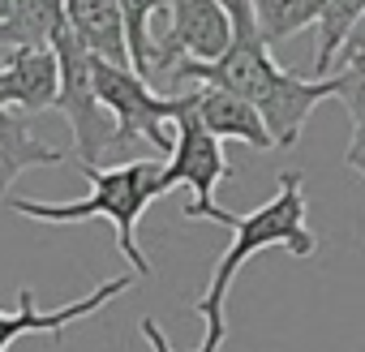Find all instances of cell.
I'll use <instances>...</instances> for the list:
<instances>
[{"instance_id": "obj_5", "label": "cell", "mask_w": 365, "mask_h": 352, "mask_svg": "<svg viewBox=\"0 0 365 352\" xmlns=\"http://www.w3.org/2000/svg\"><path fill=\"white\" fill-rule=\"evenodd\" d=\"M52 52L61 61V95H56V108L65 112V120L73 129L78 163H103L108 155H116V120H112V112L103 108V99L95 90V52L73 35L69 22L56 26Z\"/></svg>"}, {"instance_id": "obj_13", "label": "cell", "mask_w": 365, "mask_h": 352, "mask_svg": "<svg viewBox=\"0 0 365 352\" xmlns=\"http://www.w3.org/2000/svg\"><path fill=\"white\" fill-rule=\"evenodd\" d=\"M327 5L331 0H254V14H258L262 39L275 48V43H284L309 26H322Z\"/></svg>"}, {"instance_id": "obj_11", "label": "cell", "mask_w": 365, "mask_h": 352, "mask_svg": "<svg viewBox=\"0 0 365 352\" xmlns=\"http://www.w3.org/2000/svg\"><path fill=\"white\" fill-rule=\"evenodd\" d=\"M65 22L73 35L103 61L112 65H133L129 61V39H125V14L120 0H65Z\"/></svg>"}, {"instance_id": "obj_18", "label": "cell", "mask_w": 365, "mask_h": 352, "mask_svg": "<svg viewBox=\"0 0 365 352\" xmlns=\"http://www.w3.org/2000/svg\"><path fill=\"white\" fill-rule=\"evenodd\" d=\"M142 339L150 343V352H176V348L168 343V335L159 331V322H155V318H142Z\"/></svg>"}, {"instance_id": "obj_7", "label": "cell", "mask_w": 365, "mask_h": 352, "mask_svg": "<svg viewBox=\"0 0 365 352\" xmlns=\"http://www.w3.org/2000/svg\"><path fill=\"white\" fill-rule=\"evenodd\" d=\"M232 43V18L224 0H168V26L155 35L150 52V78L172 69L180 61H220Z\"/></svg>"}, {"instance_id": "obj_10", "label": "cell", "mask_w": 365, "mask_h": 352, "mask_svg": "<svg viewBox=\"0 0 365 352\" xmlns=\"http://www.w3.org/2000/svg\"><path fill=\"white\" fill-rule=\"evenodd\" d=\"M198 116H202V125H207L215 138H237V142H245L250 150H271V146H275V138H271L262 112H258L250 99L232 95V90L198 86Z\"/></svg>"}, {"instance_id": "obj_9", "label": "cell", "mask_w": 365, "mask_h": 352, "mask_svg": "<svg viewBox=\"0 0 365 352\" xmlns=\"http://www.w3.org/2000/svg\"><path fill=\"white\" fill-rule=\"evenodd\" d=\"M61 95V61L52 48H9L0 65V108L48 112Z\"/></svg>"}, {"instance_id": "obj_17", "label": "cell", "mask_w": 365, "mask_h": 352, "mask_svg": "<svg viewBox=\"0 0 365 352\" xmlns=\"http://www.w3.org/2000/svg\"><path fill=\"white\" fill-rule=\"evenodd\" d=\"M344 167H352L365 181V120L352 125V138H348V150H344Z\"/></svg>"}, {"instance_id": "obj_6", "label": "cell", "mask_w": 365, "mask_h": 352, "mask_svg": "<svg viewBox=\"0 0 365 352\" xmlns=\"http://www.w3.org/2000/svg\"><path fill=\"white\" fill-rule=\"evenodd\" d=\"M172 125H176V146H172V155L163 163V194H172L176 185H190L194 190V202L185 207V219H211V224L232 228L237 215L215 202V185L232 176V163L224 155V138H215L202 125L198 99L180 112Z\"/></svg>"}, {"instance_id": "obj_14", "label": "cell", "mask_w": 365, "mask_h": 352, "mask_svg": "<svg viewBox=\"0 0 365 352\" xmlns=\"http://www.w3.org/2000/svg\"><path fill=\"white\" fill-rule=\"evenodd\" d=\"M361 14H365V0H331L327 5V18H322V26H318V61H314V78H331V65H335V56L344 52V43H348V35H352V26L361 22Z\"/></svg>"}, {"instance_id": "obj_19", "label": "cell", "mask_w": 365, "mask_h": 352, "mask_svg": "<svg viewBox=\"0 0 365 352\" xmlns=\"http://www.w3.org/2000/svg\"><path fill=\"white\" fill-rule=\"evenodd\" d=\"M361 52H365V14H361V22L352 26V35H348V43H344L339 56H361Z\"/></svg>"}, {"instance_id": "obj_1", "label": "cell", "mask_w": 365, "mask_h": 352, "mask_svg": "<svg viewBox=\"0 0 365 352\" xmlns=\"http://www.w3.org/2000/svg\"><path fill=\"white\" fill-rule=\"evenodd\" d=\"M224 9L232 18L228 52L220 61H180L172 69V78L176 82H198V86H220V90H232V95L250 99L262 112L275 146L292 150L301 142V129L314 116V108L339 95V82H335V73L331 78H305V73L279 69L271 61V43L262 39L254 0H224Z\"/></svg>"}, {"instance_id": "obj_4", "label": "cell", "mask_w": 365, "mask_h": 352, "mask_svg": "<svg viewBox=\"0 0 365 352\" xmlns=\"http://www.w3.org/2000/svg\"><path fill=\"white\" fill-rule=\"evenodd\" d=\"M95 90L116 120V150L146 142L159 155H172L176 133H168V125L198 99V86L185 95H155V86L133 65H112L103 56H95Z\"/></svg>"}, {"instance_id": "obj_16", "label": "cell", "mask_w": 365, "mask_h": 352, "mask_svg": "<svg viewBox=\"0 0 365 352\" xmlns=\"http://www.w3.org/2000/svg\"><path fill=\"white\" fill-rule=\"evenodd\" d=\"M335 82H339V95H335V99L344 103L348 120L361 125V120H365V52H361V56H339Z\"/></svg>"}, {"instance_id": "obj_15", "label": "cell", "mask_w": 365, "mask_h": 352, "mask_svg": "<svg viewBox=\"0 0 365 352\" xmlns=\"http://www.w3.org/2000/svg\"><path fill=\"white\" fill-rule=\"evenodd\" d=\"M125 14V39H129V61L133 69L150 82V52H155V18L168 14V0H120Z\"/></svg>"}, {"instance_id": "obj_12", "label": "cell", "mask_w": 365, "mask_h": 352, "mask_svg": "<svg viewBox=\"0 0 365 352\" xmlns=\"http://www.w3.org/2000/svg\"><path fill=\"white\" fill-rule=\"evenodd\" d=\"M65 155L48 142L35 138V129L22 120V112L0 108V198L9 194V185L26 167H43V163H61Z\"/></svg>"}, {"instance_id": "obj_8", "label": "cell", "mask_w": 365, "mask_h": 352, "mask_svg": "<svg viewBox=\"0 0 365 352\" xmlns=\"http://www.w3.org/2000/svg\"><path fill=\"white\" fill-rule=\"evenodd\" d=\"M138 279H142L138 271L112 275V279H103L91 296H78V301H69V305H56V309H39V305H35V292L22 288V292H18V309H0V352H9V343L22 339V335H56V339H61L69 322L99 314L108 301H116L120 292H129Z\"/></svg>"}, {"instance_id": "obj_2", "label": "cell", "mask_w": 365, "mask_h": 352, "mask_svg": "<svg viewBox=\"0 0 365 352\" xmlns=\"http://www.w3.org/2000/svg\"><path fill=\"white\" fill-rule=\"evenodd\" d=\"M305 215H309V207H305L301 172H284L271 202H262V207L250 211V215H237V224H232V245H228L224 258L215 262L207 292L194 301V314L207 322V335H202L198 352H220V348H224V339H228V318H224L228 288H232L237 271H241L250 258H258L262 249H275V245H284V249L297 254V258H309V254L318 249L314 232L305 228Z\"/></svg>"}, {"instance_id": "obj_3", "label": "cell", "mask_w": 365, "mask_h": 352, "mask_svg": "<svg viewBox=\"0 0 365 352\" xmlns=\"http://www.w3.org/2000/svg\"><path fill=\"white\" fill-rule=\"evenodd\" d=\"M82 176L91 181V198L82 202H39V198H14V211L22 219H39V224H86V219H108L116 228V249L125 254V262L150 279V258L138 245V219L146 215V207L155 198H163V163L159 159H125L116 167H99V163H78Z\"/></svg>"}]
</instances>
